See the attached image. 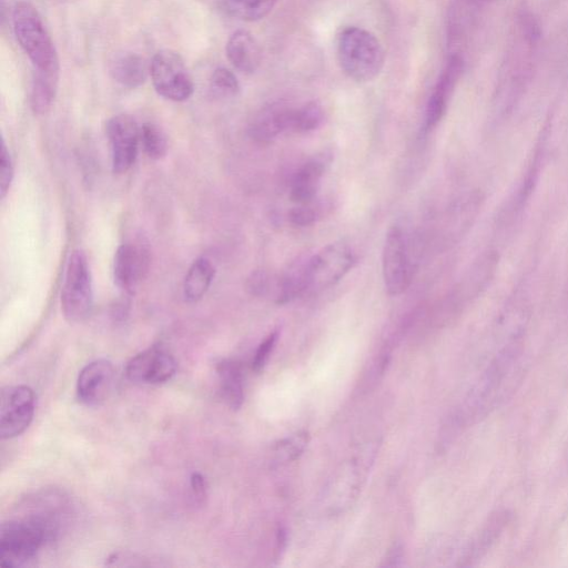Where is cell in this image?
I'll use <instances>...</instances> for the list:
<instances>
[{
  "instance_id": "obj_11",
  "label": "cell",
  "mask_w": 568,
  "mask_h": 568,
  "mask_svg": "<svg viewBox=\"0 0 568 568\" xmlns=\"http://www.w3.org/2000/svg\"><path fill=\"white\" fill-rule=\"evenodd\" d=\"M176 361L165 348L151 346L133 356L125 366L129 381L140 385H159L176 372Z\"/></svg>"
},
{
  "instance_id": "obj_25",
  "label": "cell",
  "mask_w": 568,
  "mask_h": 568,
  "mask_svg": "<svg viewBox=\"0 0 568 568\" xmlns=\"http://www.w3.org/2000/svg\"><path fill=\"white\" fill-rule=\"evenodd\" d=\"M140 144L152 160H161L168 152V140L160 126L145 122L140 130Z\"/></svg>"
},
{
  "instance_id": "obj_21",
  "label": "cell",
  "mask_w": 568,
  "mask_h": 568,
  "mask_svg": "<svg viewBox=\"0 0 568 568\" xmlns=\"http://www.w3.org/2000/svg\"><path fill=\"white\" fill-rule=\"evenodd\" d=\"M59 75L34 72L30 89V106L34 114L47 113L54 101Z\"/></svg>"
},
{
  "instance_id": "obj_24",
  "label": "cell",
  "mask_w": 568,
  "mask_h": 568,
  "mask_svg": "<svg viewBox=\"0 0 568 568\" xmlns=\"http://www.w3.org/2000/svg\"><path fill=\"white\" fill-rule=\"evenodd\" d=\"M324 120V111L320 103L307 102L300 108H294L290 130L305 133L316 130Z\"/></svg>"
},
{
  "instance_id": "obj_6",
  "label": "cell",
  "mask_w": 568,
  "mask_h": 568,
  "mask_svg": "<svg viewBox=\"0 0 568 568\" xmlns=\"http://www.w3.org/2000/svg\"><path fill=\"white\" fill-rule=\"evenodd\" d=\"M382 271L385 290L390 296L404 293L409 286L413 262L407 237L398 226L390 227L385 236Z\"/></svg>"
},
{
  "instance_id": "obj_22",
  "label": "cell",
  "mask_w": 568,
  "mask_h": 568,
  "mask_svg": "<svg viewBox=\"0 0 568 568\" xmlns=\"http://www.w3.org/2000/svg\"><path fill=\"white\" fill-rule=\"evenodd\" d=\"M507 523L508 514L506 511L493 515L469 549L468 559L475 560L483 556L496 542Z\"/></svg>"
},
{
  "instance_id": "obj_4",
  "label": "cell",
  "mask_w": 568,
  "mask_h": 568,
  "mask_svg": "<svg viewBox=\"0 0 568 568\" xmlns=\"http://www.w3.org/2000/svg\"><path fill=\"white\" fill-rule=\"evenodd\" d=\"M93 308V286L84 252L73 250L69 256L61 291L63 316L72 323L87 320Z\"/></svg>"
},
{
  "instance_id": "obj_27",
  "label": "cell",
  "mask_w": 568,
  "mask_h": 568,
  "mask_svg": "<svg viewBox=\"0 0 568 568\" xmlns=\"http://www.w3.org/2000/svg\"><path fill=\"white\" fill-rule=\"evenodd\" d=\"M247 290L254 296H267L276 294L277 277H273L267 271L253 272L247 278Z\"/></svg>"
},
{
  "instance_id": "obj_32",
  "label": "cell",
  "mask_w": 568,
  "mask_h": 568,
  "mask_svg": "<svg viewBox=\"0 0 568 568\" xmlns=\"http://www.w3.org/2000/svg\"><path fill=\"white\" fill-rule=\"evenodd\" d=\"M190 485L193 491V495L197 499H204L206 496V481L204 477L200 473H193L190 478Z\"/></svg>"
},
{
  "instance_id": "obj_12",
  "label": "cell",
  "mask_w": 568,
  "mask_h": 568,
  "mask_svg": "<svg viewBox=\"0 0 568 568\" xmlns=\"http://www.w3.org/2000/svg\"><path fill=\"white\" fill-rule=\"evenodd\" d=\"M113 384V364L109 359L99 358L81 369L77 381V394L83 404L98 406L109 397Z\"/></svg>"
},
{
  "instance_id": "obj_2",
  "label": "cell",
  "mask_w": 568,
  "mask_h": 568,
  "mask_svg": "<svg viewBox=\"0 0 568 568\" xmlns=\"http://www.w3.org/2000/svg\"><path fill=\"white\" fill-rule=\"evenodd\" d=\"M338 61L344 72L357 82L375 79L384 67L385 53L379 40L369 31L348 27L337 42Z\"/></svg>"
},
{
  "instance_id": "obj_8",
  "label": "cell",
  "mask_w": 568,
  "mask_h": 568,
  "mask_svg": "<svg viewBox=\"0 0 568 568\" xmlns=\"http://www.w3.org/2000/svg\"><path fill=\"white\" fill-rule=\"evenodd\" d=\"M141 125L129 114H116L105 125L109 141L112 172L122 174L134 164L139 144Z\"/></svg>"
},
{
  "instance_id": "obj_9",
  "label": "cell",
  "mask_w": 568,
  "mask_h": 568,
  "mask_svg": "<svg viewBox=\"0 0 568 568\" xmlns=\"http://www.w3.org/2000/svg\"><path fill=\"white\" fill-rule=\"evenodd\" d=\"M36 396L27 385L6 386L1 390L0 436L13 438L22 434L32 422Z\"/></svg>"
},
{
  "instance_id": "obj_7",
  "label": "cell",
  "mask_w": 568,
  "mask_h": 568,
  "mask_svg": "<svg viewBox=\"0 0 568 568\" xmlns=\"http://www.w3.org/2000/svg\"><path fill=\"white\" fill-rule=\"evenodd\" d=\"M355 255L344 242H334L308 257V291L327 288L353 267Z\"/></svg>"
},
{
  "instance_id": "obj_5",
  "label": "cell",
  "mask_w": 568,
  "mask_h": 568,
  "mask_svg": "<svg viewBox=\"0 0 568 568\" xmlns=\"http://www.w3.org/2000/svg\"><path fill=\"white\" fill-rule=\"evenodd\" d=\"M149 69L153 88L160 97L173 102H183L193 94L192 75L178 52L170 49L158 51Z\"/></svg>"
},
{
  "instance_id": "obj_10",
  "label": "cell",
  "mask_w": 568,
  "mask_h": 568,
  "mask_svg": "<svg viewBox=\"0 0 568 568\" xmlns=\"http://www.w3.org/2000/svg\"><path fill=\"white\" fill-rule=\"evenodd\" d=\"M150 265V251L142 239L121 244L113 258V280L115 285L132 294L145 277Z\"/></svg>"
},
{
  "instance_id": "obj_15",
  "label": "cell",
  "mask_w": 568,
  "mask_h": 568,
  "mask_svg": "<svg viewBox=\"0 0 568 568\" xmlns=\"http://www.w3.org/2000/svg\"><path fill=\"white\" fill-rule=\"evenodd\" d=\"M327 153L318 154L306 161L294 174L291 182L290 197L297 204L316 199L321 180L329 165Z\"/></svg>"
},
{
  "instance_id": "obj_30",
  "label": "cell",
  "mask_w": 568,
  "mask_h": 568,
  "mask_svg": "<svg viewBox=\"0 0 568 568\" xmlns=\"http://www.w3.org/2000/svg\"><path fill=\"white\" fill-rule=\"evenodd\" d=\"M13 180V163L4 140L1 142L0 155V194L3 199Z\"/></svg>"
},
{
  "instance_id": "obj_17",
  "label": "cell",
  "mask_w": 568,
  "mask_h": 568,
  "mask_svg": "<svg viewBox=\"0 0 568 568\" xmlns=\"http://www.w3.org/2000/svg\"><path fill=\"white\" fill-rule=\"evenodd\" d=\"M308 292V257L297 258L277 276L275 302L288 303Z\"/></svg>"
},
{
  "instance_id": "obj_23",
  "label": "cell",
  "mask_w": 568,
  "mask_h": 568,
  "mask_svg": "<svg viewBox=\"0 0 568 568\" xmlns=\"http://www.w3.org/2000/svg\"><path fill=\"white\" fill-rule=\"evenodd\" d=\"M277 0H224L226 10L244 21H257L266 17Z\"/></svg>"
},
{
  "instance_id": "obj_1",
  "label": "cell",
  "mask_w": 568,
  "mask_h": 568,
  "mask_svg": "<svg viewBox=\"0 0 568 568\" xmlns=\"http://www.w3.org/2000/svg\"><path fill=\"white\" fill-rule=\"evenodd\" d=\"M12 28L34 72L59 75L58 52L37 8L27 1L16 3L12 10Z\"/></svg>"
},
{
  "instance_id": "obj_18",
  "label": "cell",
  "mask_w": 568,
  "mask_h": 568,
  "mask_svg": "<svg viewBox=\"0 0 568 568\" xmlns=\"http://www.w3.org/2000/svg\"><path fill=\"white\" fill-rule=\"evenodd\" d=\"M109 70L115 82L130 89L142 85L150 73L144 59L134 52L116 54L111 60Z\"/></svg>"
},
{
  "instance_id": "obj_20",
  "label": "cell",
  "mask_w": 568,
  "mask_h": 568,
  "mask_svg": "<svg viewBox=\"0 0 568 568\" xmlns=\"http://www.w3.org/2000/svg\"><path fill=\"white\" fill-rule=\"evenodd\" d=\"M215 275L212 262L201 256L193 261L183 281V296L189 303H196L209 291Z\"/></svg>"
},
{
  "instance_id": "obj_28",
  "label": "cell",
  "mask_w": 568,
  "mask_h": 568,
  "mask_svg": "<svg viewBox=\"0 0 568 568\" xmlns=\"http://www.w3.org/2000/svg\"><path fill=\"white\" fill-rule=\"evenodd\" d=\"M307 434L298 433L278 443L275 447V455L278 460H292L298 457L307 445Z\"/></svg>"
},
{
  "instance_id": "obj_16",
  "label": "cell",
  "mask_w": 568,
  "mask_h": 568,
  "mask_svg": "<svg viewBox=\"0 0 568 568\" xmlns=\"http://www.w3.org/2000/svg\"><path fill=\"white\" fill-rule=\"evenodd\" d=\"M227 60L240 72H255L262 60L261 48L255 38L246 30L234 31L225 45Z\"/></svg>"
},
{
  "instance_id": "obj_3",
  "label": "cell",
  "mask_w": 568,
  "mask_h": 568,
  "mask_svg": "<svg viewBox=\"0 0 568 568\" xmlns=\"http://www.w3.org/2000/svg\"><path fill=\"white\" fill-rule=\"evenodd\" d=\"M51 544L47 532L32 519H9L0 528V566L23 568L34 565L39 551Z\"/></svg>"
},
{
  "instance_id": "obj_26",
  "label": "cell",
  "mask_w": 568,
  "mask_h": 568,
  "mask_svg": "<svg viewBox=\"0 0 568 568\" xmlns=\"http://www.w3.org/2000/svg\"><path fill=\"white\" fill-rule=\"evenodd\" d=\"M210 90L215 98L230 99L240 92V83L231 70L219 67L211 74Z\"/></svg>"
},
{
  "instance_id": "obj_29",
  "label": "cell",
  "mask_w": 568,
  "mask_h": 568,
  "mask_svg": "<svg viewBox=\"0 0 568 568\" xmlns=\"http://www.w3.org/2000/svg\"><path fill=\"white\" fill-rule=\"evenodd\" d=\"M320 216L318 205L315 200L308 203H302L293 207L288 213V219L296 226H308L316 222Z\"/></svg>"
},
{
  "instance_id": "obj_31",
  "label": "cell",
  "mask_w": 568,
  "mask_h": 568,
  "mask_svg": "<svg viewBox=\"0 0 568 568\" xmlns=\"http://www.w3.org/2000/svg\"><path fill=\"white\" fill-rule=\"evenodd\" d=\"M277 336L278 333L273 332L260 344L252 362V367L254 371L258 372L261 368H263L275 345Z\"/></svg>"
},
{
  "instance_id": "obj_14",
  "label": "cell",
  "mask_w": 568,
  "mask_h": 568,
  "mask_svg": "<svg viewBox=\"0 0 568 568\" xmlns=\"http://www.w3.org/2000/svg\"><path fill=\"white\" fill-rule=\"evenodd\" d=\"M463 61L458 55H453L443 69L433 92L428 99L425 111V128L433 129L442 120L449 97L462 73Z\"/></svg>"
},
{
  "instance_id": "obj_19",
  "label": "cell",
  "mask_w": 568,
  "mask_h": 568,
  "mask_svg": "<svg viewBox=\"0 0 568 568\" xmlns=\"http://www.w3.org/2000/svg\"><path fill=\"white\" fill-rule=\"evenodd\" d=\"M219 389L224 403L232 409H239L244 399L243 376L240 365L231 359L216 365Z\"/></svg>"
},
{
  "instance_id": "obj_13",
  "label": "cell",
  "mask_w": 568,
  "mask_h": 568,
  "mask_svg": "<svg viewBox=\"0 0 568 568\" xmlns=\"http://www.w3.org/2000/svg\"><path fill=\"white\" fill-rule=\"evenodd\" d=\"M294 108L272 102L260 109L248 124V135L260 144H268L282 132L290 130Z\"/></svg>"
}]
</instances>
